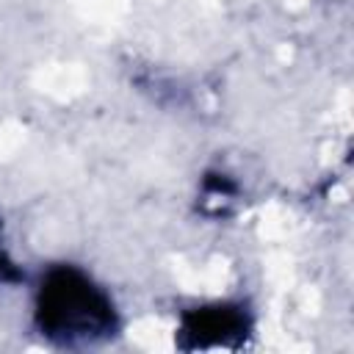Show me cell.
I'll list each match as a JSON object with an SVG mask.
<instances>
[{"label": "cell", "mask_w": 354, "mask_h": 354, "mask_svg": "<svg viewBox=\"0 0 354 354\" xmlns=\"http://www.w3.org/2000/svg\"><path fill=\"white\" fill-rule=\"evenodd\" d=\"M33 326L61 348L102 346L119 335L122 318L111 293L80 266H50L33 290Z\"/></svg>", "instance_id": "obj_1"}, {"label": "cell", "mask_w": 354, "mask_h": 354, "mask_svg": "<svg viewBox=\"0 0 354 354\" xmlns=\"http://www.w3.org/2000/svg\"><path fill=\"white\" fill-rule=\"evenodd\" d=\"M252 332V315L243 301H213L191 307L180 315L177 346L180 348H232Z\"/></svg>", "instance_id": "obj_2"}, {"label": "cell", "mask_w": 354, "mask_h": 354, "mask_svg": "<svg viewBox=\"0 0 354 354\" xmlns=\"http://www.w3.org/2000/svg\"><path fill=\"white\" fill-rule=\"evenodd\" d=\"M22 279V271L17 268V263L11 260L8 249H6V241H3V221H0V285H11V282H19Z\"/></svg>", "instance_id": "obj_3"}]
</instances>
